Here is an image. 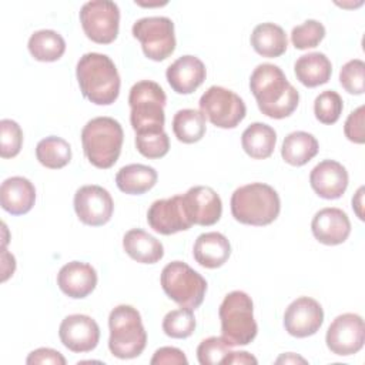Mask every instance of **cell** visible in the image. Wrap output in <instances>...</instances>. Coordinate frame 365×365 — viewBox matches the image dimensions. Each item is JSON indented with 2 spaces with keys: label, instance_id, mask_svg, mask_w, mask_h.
Wrapping results in <instances>:
<instances>
[{
  "label": "cell",
  "instance_id": "obj_7",
  "mask_svg": "<svg viewBox=\"0 0 365 365\" xmlns=\"http://www.w3.org/2000/svg\"><path fill=\"white\" fill-rule=\"evenodd\" d=\"M220 321L222 338L231 345H248L258 332L254 319V304L244 291H232L225 295L220 305Z\"/></svg>",
  "mask_w": 365,
  "mask_h": 365
},
{
  "label": "cell",
  "instance_id": "obj_43",
  "mask_svg": "<svg viewBox=\"0 0 365 365\" xmlns=\"http://www.w3.org/2000/svg\"><path fill=\"white\" fill-rule=\"evenodd\" d=\"M221 364H224V365H232V364H235V365H247V364H258V361H257V358L255 356H252L250 352H245V351H240V352H230L224 359H222V362Z\"/></svg>",
  "mask_w": 365,
  "mask_h": 365
},
{
  "label": "cell",
  "instance_id": "obj_22",
  "mask_svg": "<svg viewBox=\"0 0 365 365\" xmlns=\"http://www.w3.org/2000/svg\"><path fill=\"white\" fill-rule=\"evenodd\" d=\"M36 202V188L24 177L16 175L4 180L0 187V204L11 215L27 214Z\"/></svg>",
  "mask_w": 365,
  "mask_h": 365
},
{
  "label": "cell",
  "instance_id": "obj_23",
  "mask_svg": "<svg viewBox=\"0 0 365 365\" xmlns=\"http://www.w3.org/2000/svg\"><path fill=\"white\" fill-rule=\"evenodd\" d=\"M194 259L204 268H220L231 255V244L221 232H204L197 237L192 248Z\"/></svg>",
  "mask_w": 365,
  "mask_h": 365
},
{
  "label": "cell",
  "instance_id": "obj_33",
  "mask_svg": "<svg viewBox=\"0 0 365 365\" xmlns=\"http://www.w3.org/2000/svg\"><path fill=\"white\" fill-rule=\"evenodd\" d=\"M195 329V317L191 308L181 307L165 314L163 319V331L167 336L175 339L188 338Z\"/></svg>",
  "mask_w": 365,
  "mask_h": 365
},
{
  "label": "cell",
  "instance_id": "obj_37",
  "mask_svg": "<svg viewBox=\"0 0 365 365\" xmlns=\"http://www.w3.org/2000/svg\"><path fill=\"white\" fill-rule=\"evenodd\" d=\"M231 352V345L222 336H208L197 346V358L201 365H217Z\"/></svg>",
  "mask_w": 365,
  "mask_h": 365
},
{
  "label": "cell",
  "instance_id": "obj_16",
  "mask_svg": "<svg viewBox=\"0 0 365 365\" xmlns=\"http://www.w3.org/2000/svg\"><path fill=\"white\" fill-rule=\"evenodd\" d=\"M61 344L73 352H90L100 341V328L97 322L84 314L66 317L58 328Z\"/></svg>",
  "mask_w": 365,
  "mask_h": 365
},
{
  "label": "cell",
  "instance_id": "obj_26",
  "mask_svg": "<svg viewBox=\"0 0 365 365\" xmlns=\"http://www.w3.org/2000/svg\"><path fill=\"white\" fill-rule=\"evenodd\" d=\"M251 46L259 56L274 58L285 53L288 40L281 26L268 21L254 27L251 34Z\"/></svg>",
  "mask_w": 365,
  "mask_h": 365
},
{
  "label": "cell",
  "instance_id": "obj_27",
  "mask_svg": "<svg viewBox=\"0 0 365 365\" xmlns=\"http://www.w3.org/2000/svg\"><path fill=\"white\" fill-rule=\"evenodd\" d=\"M277 143L275 130L265 123H252L250 124L242 135L241 145L244 151L255 160H264L271 157Z\"/></svg>",
  "mask_w": 365,
  "mask_h": 365
},
{
  "label": "cell",
  "instance_id": "obj_5",
  "mask_svg": "<svg viewBox=\"0 0 365 365\" xmlns=\"http://www.w3.org/2000/svg\"><path fill=\"white\" fill-rule=\"evenodd\" d=\"M167 96L160 84L150 80L135 83L128 94L130 123L135 134L164 131Z\"/></svg>",
  "mask_w": 365,
  "mask_h": 365
},
{
  "label": "cell",
  "instance_id": "obj_28",
  "mask_svg": "<svg viewBox=\"0 0 365 365\" xmlns=\"http://www.w3.org/2000/svg\"><path fill=\"white\" fill-rule=\"evenodd\" d=\"M319 150L317 138L307 131H292L289 133L281 147V155L284 161L294 167L305 165L311 161Z\"/></svg>",
  "mask_w": 365,
  "mask_h": 365
},
{
  "label": "cell",
  "instance_id": "obj_4",
  "mask_svg": "<svg viewBox=\"0 0 365 365\" xmlns=\"http://www.w3.org/2000/svg\"><path fill=\"white\" fill-rule=\"evenodd\" d=\"M124 133L111 117L91 118L81 130V144L87 160L97 168H111L121 153Z\"/></svg>",
  "mask_w": 365,
  "mask_h": 365
},
{
  "label": "cell",
  "instance_id": "obj_1",
  "mask_svg": "<svg viewBox=\"0 0 365 365\" xmlns=\"http://www.w3.org/2000/svg\"><path fill=\"white\" fill-rule=\"evenodd\" d=\"M250 88L259 111L271 118L291 115L299 103L298 90L287 80L284 71L269 63L257 66L250 77Z\"/></svg>",
  "mask_w": 365,
  "mask_h": 365
},
{
  "label": "cell",
  "instance_id": "obj_25",
  "mask_svg": "<svg viewBox=\"0 0 365 365\" xmlns=\"http://www.w3.org/2000/svg\"><path fill=\"white\" fill-rule=\"evenodd\" d=\"M294 71L301 84L312 88L329 81L332 64L324 53L314 51L301 56L294 64Z\"/></svg>",
  "mask_w": 365,
  "mask_h": 365
},
{
  "label": "cell",
  "instance_id": "obj_29",
  "mask_svg": "<svg viewBox=\"0 0 365 365\" xmlns=\"http://www.w3.org/2000/svg\"><path fill=\"white\" fill-rule=\"evenodd\" d=\"M157 171L144 164H128L121 167L115 175L120 191L130 195H140L150 191L157 182Z\"/></svg>",
  "mask_w": 365,
  "mask_h": 365
},
{
  "label": "cell",
  "instance_id": "obj_32",
  "mask_svg": "<svg viewBox=\"0 0 365 365\" xmlns=\"http://www.w3.org/2000/svg\"><path fill=\"white\" fill-rule=\"evenodd\" d=\"M36 157L46 168L58 170L70 163L71 147L64 138L50 135L38 141L36 147Z\"/></svg>",
  "mask_w": 365,
  "mask_h": 365
},
{
  "label": "cell",
  "instance_id": "obj_24",
  "mask_svg": "<svg viewBox=\"0 0 365 365\" xmlns=\"http://www.w3.org/2000/svg\"><path fill=\"white\" fill-rule=\"evenodd\" d=\"M123 248L130 258L141 264H155L164 257L163 244L141 228H133L124 234Z\"/></svg>",
  "mask_w": 365,
  "mask_h": 365
},
{
  "label": "cell",
  "instance_id": "obj_38",
  "mask_svg": "<svg viewBox=\"0 0 365 365\" xmlns=\"http://www.w3.org/2000/svg\"><path fill=\"white\" fill-rule=\"evenodd\" d=\"M137 151L147 158H161L170 150V138L165 131L135 134Z\"/></svg>",
  "mask_w": 365,
  "mask_h": 365
},
{
  "label": "cell",
  "instance_id": "obj_18",
  "mask_svg": "<svg viewBox=\"0 0 365 365\" xmlns=\"http://www.w3.org/2000/svg\"><path fill=\"white\" fill-rule=\"evenodd\" d=\"M348 171L335 160H324L318 163L309 174L312 190L325 200H336L342 197L348 187Z\"/></svg>",
  "mask_w": 365,
  "mask_h": 365
},
{
  "label": "cell",
  "instance_id": "obj_17",
  "mask_svg": "<svg viewBox=\"0 0 365 365\" xmlns=\"http://www.w3.org/2000/svg\"><path fill=\"white\" fill-rule=\"evenodd\" d=\"M182 200L192 224L208 227L220 221L222 214V201L211 187H191L182 195Z\"/></svg>",
  "mask_w": 365,
  "mask_h": 365
},
{
  "label": "cell",
  "instance_id": "obj_20",
  "mask_svg": "<svg viewBox=\"0 0 365 365\" xmlns=\"http://www.w3.org/2000/svg\"><path fill=\"white\" fill-rule=\"evenodd\" d=\"M207 70L204 63L191 54L178 57L165 71L170 87L177 94L194 93L205 80Z\"/></svg>",
  "mask_w": 365,
  "mask_h": 365
},
{
  "label": "cell",
  "instance_id": "obj_45",
  "mask_svg": "<svg viewBox=\"0 0 365 365\" xmlns=\"http://www.w3.org/2000/svg\"><path fill=\"white\" fill-rule=\"evenodd\" d=\"M362 194H364V187H361L356 191L355 197L352 198V208L355 210V212L359 217V220H364V214H362V210H361L362 208Z\"/></svg>",
  "mask_w": 365,
  "mask_h": 365
},
{
  "label": "cell",
  "instance_id": "obj_11",
  "mask_svg": "<svg viewBox=\"0 0 365 365\" xmlns=\"http://www.w3.org/2000/svg\"><path fill=\"white\" fill-rule=\"evenodd\" d=\"M80 23L91 41L110 44L118 34L120 9L110 0L87 1L80 9Z\"/></svg>",
  "mask_w": 365,
  "mask_h": 365
},
{
  "label": "cell",
  "instance_id": "obj_9",
  "mask_svg": "<svg viewBox=\"0 0 365 365\" xmlns=\"http://www.w3.org/2000/svg\"><path fill=\"white\" fill-rule=\"evenodd\" d=\"M133 36L141 43L145 57L163 61L175 50L174 23L164 16L143 17L133 24Z\"/></svg>",
  "mask_w": 365,
  "mask_h": 365
},
{
  "label": "cell",
  "instance_id": "obj_44",
  "mask_svg": "<svg viewBox=\"0 0 365 365\" xmlns=\"http://www.w3.org/2000/svg\"><path fill=\"white\" fill-rule=\"evenodd\" d=\"M277 364H307V361L301 356H298L297 354H292V352H288V354H284L281 355L277 361Z\"/></svg>",
  "mask_w": 365,
  "mask_h": 365
},
{
  "label": "cell",
  "instance_id": "obj_40",
  "mask_svg": "<svg viewBox=\"0 0 365 365\" xmlns=\"http://www.w3.org/2000/svg\"><path fill=\"white\" fill-rule=\"evenodd\" d=\"M364 113L365 107L359 106L356 110H354L345 124H344V134L345 137L356 144H364L365 141V134H364Z\"/></svg>",
  "mask_w": 365,
  "mask_h": 365
},
{
  "label": "cell",
  "instance_id": "obj_14",
  "mask_svg": "<svg viewBox=\"0 0 365 365\" xmlns=\"http://www.w3.org/2000/svg\"><path fill=\"white\" fill-rule=\"evenodd\" d=\"M147 221L155 232L163 235L185 231L192 225L182 195L154 201L147 211Z\"/></svg>",
  "mask_w": 365,
  "mask_h": 365
},
{
  "label": "cell",
  "instance_id": "obj_19",
  "mask_svg": "<svg viewBox=\"0 0 365 365\" xmlns=\"http://www.w3.org/2000/svg\"><path fill=\"white\" fill-rule=\"evenodd\" d=\"M311 230L321 244L338 245L351 234V221L345 211L335 207L319 210L311 222Z\"/></svg>",
  "mask_w": 365,
  "mask_h": 365
},
{
  "label": "cell",
  "instance_id": "obj_31",
  "mask_svg": "<svg viewBox=\"0 0 365 365\" xmlns=\"http://www.w3.org/2000/svg\"><path fill=\"white\" fill-rule=\"evenodd\" d=\"M205 117L194 108H182L174 114L173 131L178 141L192 144L200 141L205 134Z\"/></svg>",
  "mask_w": 365,
  "mask_h": 365
},
{
  "label": "cell",
  "instance_id": "obj_6",
  "mask_svg": "<svg viewBox=\"0 0 365 365\" xmlns=\"http://www.w3.org/2000/svg\"><path fill=\"white\" fill-rule=\"evenodd\" d=\"M108 348L120 359L137 358L147 345V332L144 329L140 312L131 305H117L108 317Z\"/></svg>",
  "mask_w": 365,
  "mask_h": 365
},
{
  "label": "cell",
  "instance_id": "obj_12",
  "mask_svg": "<svg viewBox=\"0 0 365 365\" xmlns=\"http://www.w3.org/2000/svg\"><path fill=\"white\" fill-rule=\"evenodd\" d=\"M325 342L328 349L339 356H349L359 352L365 342L362 317L352 312L338 315L328 327Z\"/></svg>",
  "mask_w": 365,
  "mask_h": 365
},
{
  "label": "cell",
  "instance_id": "obj_42",
  "mask_svg": "<svg viewBox=\"0 0 365 365\" xmlns=\"http://www.w3.org/2000/svg\"><path fill=\"white\" fill-rule=\"evenodd\" d=\"M26 362L29 365L34 364H51V365H66V358L56 349L38 348L29 354Z\"/></svg>",
  "mask_w": 365,
  "mask_h": 365
},
{
  "label": "cell",
  "instance_id": "obj_36",
  "mask_svg": "<svg viewBox=\"0 0 365 365\" xmlns=\"http://www.w3.org/2000/svg\"><path fill=\"white\" fill-rule=\"evenodd\" d=\"M0 155L1 158L16 157L23 145V131L20 125L10 118L0 121Z\"/></svg>",
  "mask_w": 365,
  "mask_h": 365
},
{
  "label": "cell",
  "instance_id": "obj_2",
  "mask_svg": "<svg viewBox=\"0 0 365 365\" xmlns=\"http://www.w3.org/2000/svg\"><path fill=\"white\" fill-rule=\"evenodd\" d=\"M76 76L81 94L97 106L113 104L120 94V74L114 61L101 53H86L80 57Z\"/></svg>",
  "mask_w": 365,
  "mask_h": 365
},
{
  "label": "cell",
  "instance_id": "obj_3",
  "mask_svg": "<svg viewBox=\"0 0 365 365\" xmlns=\"http://www.w3.org/2000/svg\"><path fill=\"white\" fill-rule=\"evenodd\" d=\"M279 211L281 200L278 192L264 182L238 187L231 195V214L241 224L268 225L277 220Z\"/></svg>",
  "mask_w": 365,
  "mask_h": 365
},
{
  "label": "cell",
  "instance_id": "obj_8",
  "mask_svg": "<svg viewBox=\"0 0 365 365\" xmlns=\"http://www.w3.org/2000/svg\"><path fill=\"white\" fill-rule=\"evenodd\" d=\"M160 282L165 295L180 307L198 308L207 292L205 278L182 261L167 264L160 277Z\"/></svg>",
  "mask_w": 365,
  "mask_h": 365
},
{
  "label": "cell",
  "instance_id": "obj_13",
  "mask_svg": "<svg viewBox=\"0 0 365 365\" xmlns=\"http://www.w3.org/2000/svg\"><path fill=\"white\" fill-rule=\"evenodd\" d=\"M74 211L83 224L100 227L111 220L114 202L106 188L83 185L74 194Z\"/></svg>",
  "mask_w": 365,
  "mask_h": 365
},
{
  "label": "cell",
  "instance_id": "obj_10",
  "mask_svg": "<svg viewBox=\"0 0 365 365\" xmlns=\"http://www.w3.org/2000/svg\"><path fill=\"white\" fill-rule=\"evenodd\" d=\"M198 104L204 117L220 128H235L247 114L244 100L221 86H211Z\"/></svg>",
  "mask_w": 365,
  "mask_h": 365
},
{
  "label": "cell",
  "instance_id": "obj_30",
  "mask_svg": "<svg viewBox=\"0 0 365 365\" xmlns=\"http://www.w3.org/2000/svg\"><path fill=\"white\" fill-rule=\"evenodd\" d=\"M30 54L38 61H56L66 51V41L54 30H37L27 43Z\"/></svg>",
  "mask_w": 365,
  "mask_h": 365
},
{
  "label": "cell",
  "instance_id": "obj_15",
  "mask_svg": "<svg viewBox=\"0 0 365 365\" xmlns=\"http://www.w3.org/2000/svg\"><path fill=\"white\" fill-rule=\"evenodd\" d=\"M322 322V307L318 301L309 297L294 299L284 314L285 331L295 338H307L317 334Z\"/></svg>",
  "mask_w": 365,
  "mask_h": 365
},
{
  "label": "cell",
  "instance_id": "obj_21",
  "mask_svg": "<svg viewBox=\"0 0 365 365\" xmlns=\"http://www.w3.org/2000/svg\"><path fill=\"white\" fill-rule=\"evenodd\" d=\"M57 285L70 298H86L97 285V272L87 262L71 261L60 268Z\"/></svg>",
  "mask_w": 365,
  "mask_h": 365
},
{
  "label": "cell",
  "instance_id": "obj_35",
  "mask_svg": "<svg viewBox=\"0 0 365 365\" xmlns=\"http://www.w3.org/2000/svg\"><path fill=\"white\" fill-rule=\"evenodd\" d=\"M325 37V27L318 20H307L291 31V41L295 48L307 50L317 47Z\"/></svg>",
  "mask_w": 365,
  "mask_h": 365
},
{
  "label": "cell",
  "instance_id": "obj_34",
  "mask_svg": "<svg viewBox=\"0 0 365 365\" xmlns=\"http://www.w3.org/2000/svg\"><path fill=\"white\" fill-rule=\"evenodd\" d=\"M344 108L341 96L334 90H325L314 101V113L319 123L334 124L339 120Z\"/></svg>",
  "mask_w": 365,
  "mask_h": 365
},
{
  "label": "cell",
  "instance_id": "obj_41",
  "mask_svg": "<svg viewBox=\"0 0 365 365\" xmlns=\"http://www.w3.org/2000/svg\"><path fill=\"white\" fill-rule=\"evenodd\" d=\"M150 364L151 365H157V364L158 365H187L188 359L181 349L174 346H163L154 352Z\"/></svg>",
  "mask_w": 365,
  "mask_h": 365
},
{
  "label": "cell",
  "instance_id": "obj_39",
  "mask_svg": "<svg viewBox=\"0 0 365 365\" xmlns=\"http://www.w3.org/2000/svg\"><path fill=\"white\" fill-rule=\"evenodd\" d=\"M365 63L359 58L349 60L339 71V83L349 94L359 96L365 91Z\"/></svg>",
  "mask_w": 365,
  "mask_h": 365
}]
</instances>
